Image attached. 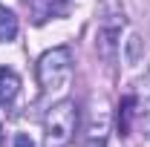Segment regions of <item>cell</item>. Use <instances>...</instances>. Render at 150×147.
I'll return each mask as SVG.
<instances>
[{"label":"cell","mask_w":150,"mask_h":147,"mask_svg":"<svg viewBox=\"0 0 150 147\" xmlns=\"http://www.w3.org/2000/svg\"><path fill=\"white\" fill-rule=\"evenodd\" d=\"M78 130V107L75 101L64 98L52 104L43 115V147H69Z\"/></svg>","instance_id":"cell-1"},{"label":"cell","mask_w":150,"mask_h":147,"mask_svg":"<svg viewBox=\"0 0 150 147\" xmlns=\"http://www.w3.org/2000/svg\"><path fill=\"white\" fill-rule=\"evenodd\" d=\"M107 136H110V110L107 107H95L84 147H107Z\"/></svg>","instance_id":"cell-4"},{"label":"cell","mask_w":150,"mask_h":147,"mask_svg":"<svg viewBox=\"0 0 150 147\" xmlns=\"http://www.w3.org/2000/svg\"><path fill=\"white\" fill-rule=\"evenodd\" d=\"M72 75V49L69 46H55L43 52L38 61V84L43 92L61 90Z\"/></svg>","instance_id":"cell-2"},{"label":"cell","mask_w":150,"mask_h":147,"mask_svg":"<svg viewBox=\"0 0 150 147\" xmlns=\"http://www.w3.org/2000/svg\"><path fill=\"white\" fill-rule=\"evenodd\" d=\"M130 118H133V95H124L121 104H118V133H121V136H127Z\"/></svg>","instance_id":"cell-8"},{"label":"cell","mask_w":150,"mask_h":147,"mask_svg":"<svg viewBox=\"0 0 150 147\" xmlns=\"http://www.w3.org/2000/svg\"><path fill=\"white\" fill-rule=\"evenodd\" d=\"M18 37V18L12 9L0 6V43H9Z\"/></svg>","instance_id":"cell-7"},{"label":"cell","mask_w":150,"mask_h":147,"mask_svg":"<svg viewBox=\"0 0 150 147\" xmlns=\"http://www.w3.org/2000/svg\"><path fill=\"white\" fill-rule=\"evenodd\" d=\"M29 15H32V23L40 26L49 18L67 15V0H29Z\"/></svg>","instance_id":"cell-5"},{"label":"cell","mask_w":150,"mask_h":147,"mask_svg":"<svg viewBox=\"0 0 150 147\" xmlns=\"http://www.w3.org/2000/svg\"><path fill=\"white\" fill-rule=\"evenodd\" d=\"M0 147H3V127H0Z\"/></svg>","instance_id":"cell-10"},{"label":"cell","mask_w":150,"mask_h":147,"mask_svg":"<svg viewBox=\"0 0 150 147\" xmlns=\"http://www.w3.org/2000/svg\"><path fill=\"white\" fill-rule=\"evenodd\" d=\"M20 92V78L12 66H0V107H12Z\"/></svg>","instance_id":"cell-6"},{"label":"cell","mask_w":150,"mask_h":147,"mask_svg":"<svg viewBox=\"0 0 150 147\" xmlns=\"http://www.w3.org/2000/svg\"><path fill=\"white\" fill-rule=\"evenodd\" d=\"M15 147H35V141H32L26 133H18V136H15Z\"/></svg>","instance_id":"cell-9"},{"label":"cell","mask_w":150,"mask_h":147,"mask_svg":"<svg viewBox=\"0 0 150 147\" xmlns=\"http://www.w3.org/2000/svg\"><path fill=\"white\" fill-rule=\"evenodd\" d=\"M133 121L142 130V136L150 139V75H144L136 84V92H133Z\"/></svg>","instance_id":"cell-3"}]
</instances>
